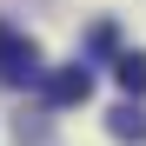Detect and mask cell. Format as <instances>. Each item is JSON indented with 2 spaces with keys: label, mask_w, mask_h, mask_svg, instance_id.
Listing matches in <instances>:
<instances>
[{
  "label": "cell",
  "mask_w": 146,
  "mask_h": 146,
  "mask_svg": "<svg viewBox=\"0 0 146 146\" xmlns=\"http://www.w3.org/2000/svg\"><path fill=\"white\" fill-rule=\"evenodd\" d=\"M46 53H40V40H27L20 27H7L0 20V86H46Z\"/></svg>",
  "instance_id": "1"
},
{
  "label": "cell",
  "mask_w": 146,
  "mask_h": 146,
  "mask_svg": "<svg viewBox=\"0 0 146 146\" xmlns=\"http://www.w3.org/2000/svg\"><path fill=\"white\" fill-rule=\"evenodd\" d=\"M46 100L53 106H86L93 100V73L86 66H53L46 73Z\"/></svg>",
  "instance_id": "2"
},
{
  "label": "cell",
  "mask_w": 146,
  "mask_h": 146,
  "mask_svg": "<svg viewBox=\"0 0 146 146\" xmlns=\"http://www.w3.org/2000/svg\"><path fill=\"white\" fill-rule=\"evenodd\" d=\"M106 133L126 139V146H146V106H139V93H126V100L106 113Z\"/></svg>",
  "instance_id": "3"
},
{
  "label": "cell",
  "mask_w": 146,
  "mask_h": 146,
  "mask_svg": "<svg viewBox=\"0 0 146 146\" xmlns=\"http://www.w3.org/2000/svg\"><path fill=\"white\" fill-rule=\"evenodd\" d=\"M113 80H119V93H146V53H113Z\"/></svg>",
  "instance_id": "4"
}]
</instances>
